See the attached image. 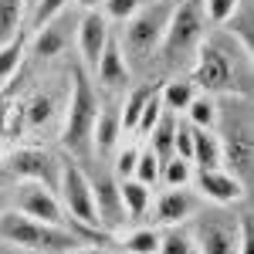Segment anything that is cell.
I'll list each match as a JSON object with an SVG mask.
<instances>
[{
	"mask_svg": "<svg viewBox=\"0 0 254 254\" xmlns=\"http://www.w3.org/2000/svg\"><path fill=\"white\" fill-rule=\"evenodd\" d=\"M109 20L102 10H85V17L78 24V51H81V64L88 68V71H95L98 58H102V51H105V44H109Z\"/></svg>",
	"mask_w": 254,
	"mask_h": 254,
	"instance_id": "obj_12",
	"label": "cell"
},
{
	"mask_svg": "<svg viewBox=\"0 0 254 254\" xmlns=\"http://www.w3.org/2000/svg\"><path fill=\"white\" fill-rule=\"evenodd\" d=\"M237 0H203V17L210 24H224V20L234 14Z\"/></svg>",
	"mask_w": 254,
	"mask_h": 254,
	"instance_id": "obj_35",
	"label": "cell"
},
{
	"mask_svg": "<svg viewBox=\"0 0 254 254\" xmlns=\"http://www.w3.org/2000/svg\"><path fill=\"white\" fill-rule=\"evenodd\" d=\"M248 51L237 48L234 38L214 34L196 44L193 61V85L207 95H248Z\"/></svg>",
	"mask_w": 254,
	"mask_h": 254,
	"instance_id": "obj_1",
	"label": "cell"
},
{
	"mask_svg": "<svg viewBox=\"0 0 254 254\" xmlns=\"http://www.w3.org/2000/svg\"><path fill=\"white\" fill-rule=\"evenodd\" d=\"M173 136H176V112H166L163 109V116H159V122L149 129V149L156 153L159 159L173 156Z\"/></svg>",
	"mask_w": 254,
	"mask_h": 254,
	"instance_id": "obj_22",
	"label": "cell"
},
{
	"mask_svg": "<svg viewBox=\"0 0 254 254\" xmlns=\"http://www.w3.org/2000/svg\"><path fill=\"white\" fill-rule=\"evenodd\" d=\"M68 254H105V251H98V248H71Z\"/></svg>",
	"mask_w": 254,
	"mask_h": 254,
	"instance_id": "obj_39",
	"label": "cell"
},
{
	"mask_svg": "<svg viewBox=\"0 0 254 254\" xmlns=\"http://www.w3.org/2000/svg\"><path fill=\"white\" fill-rule=\"evenodd\" d=\"M24 55H27L24 38H14V41H7V44H0V92L7 88V81L14 78V71L20 68Z\"/></svg>",
	"mask_w": 254,
	"mask_h": 254,
	"instance_id": "obj_25",
	"label": "cell"
},
{
	"mask_svg": "<svg viewBox=\"0 0 254 254\" xmlns=\"http://www.w3.org/2000/svg\"><path fill=\"white\" fill-rule=\"evenodd\" d=\"M119 196H122V207H126V220H139L149 210L153 190L146 183H139L136 176H129V180H119Z\"/></svg>",
	"mask_w": 254,
	"mask_h": 254,
	"instance_id": "obj_19",
	"label": "cell"
},
{
	"mask_svg": "<svg viewBox=\"0 0 254 254\" xmlns=\"http://www.w3.org/2000/svg\"><path fill=\"white\" fill-rule=\"evenodd\" d=\"M159 180H163L170 190H173V187H187V183L193 180V163L173 153V156L163 159V166H159Z\"/></svg>",
	"mask_w": 254,
	"mask_h": 254,
	"instance_id": "obj_27",
	"label": "cell"
},
{
	"mask_svg": "<svg viewBox=\"0 0 254 254\" xmlns=\"http://www.w3.org/2000/svg\"><path fill=\"white\" fill-rule=\"evenodd\" d=\"M193 196L187 193V187H173V190H166V193L156 200V220L159 224H166V227H173V224H183L187 217L193 214Z\"/></svg>",
	"mask_w": 254,
	"mask_h": 254,
	"instance_id": "obj_16",
	"label": "cell"
},
{
	"mask_svg": "<svg viewBox=\"0 0 254 254\" xmlns=\"http://www.w3.org/2000/svg\"><path fill=\"white\" fill-rule=\"evenodd\" d=\"M68 7V0H34V7H31V14H27V24H31V31H38L44 27L48 20H55Z\"/></svg>",
	"mask_w": 254,
	"mask_h": 254,
	"instance_id": "obj_31",
	"label": "cell"
},
{
	"mask_svg": "<svg viewBox=\"0 0 254 254\" xmlns=\"http://www.w3.org/2000/svg\"><path fill=\"white\" fill-rule=\"evenodd\" d=\"M193 95H196V85L190 78H173V81L163 85L159 102H163L166 112H187V105L193 102Z\"/></svg>",
	"mask_w": 254,
	"mask_h": 254,
	"instance_id": "obj_23",
	"label": "cell"
},
{
	"mask_svg": "<svg viewBox=\"0 0 254 254\" xmlns=\"http://www.w3.org/2000/svg\"><path fill=\"white\" fill-rule=\"evenodd\" d=\"M163 116V102H159V92H149L146 98V105H142V112H139V122H136V132L139 136H149V129L159 122Z\"/></svg>",
	"mask_w": 254,
	"mask_h": 254,
	"instance_id": "obj_34",
	"label": "cell"
},
{
	"mask_svg": "<svg viewBox=\"0 0 254 254\" xmlns=\"http://www.w3.org/2000/svg\"><path fill=\"white\" fill-rule=\"evenodd\" d=\"M187 122L193 129H214L217 126V102L210 95H193V102L187 105Z\"/></svg>",
	"mask_w": 254,
	"mask_h": 254,
	"instance_id": "obj_28",
	"label": "cell"
},
{
	"mask_svg": "<svg viewBox=\"0 0 254 254\" xmlns=\"http://www.w3.org/2000/svg\"><path fill=\"white\" fill-rule=\"evenodd\" d=\"M159 166H163V159L153 153V149H142L136 159V180L139 183H146V187H153V183H159Z\"/></svg>",
	"mask_w": 254,
	"mask_h": 254,
	"instance_id": "obj_32",
	"label": "cell"
},
{
	"mask_svg": "<svg viewBox=\"0 0 254 254\" xmlns=\"http://www.w3.org/2000/svg\"><path fill=\"white\" fill-rule=\"evenodd\" d=\"M196 190L207 196V200H214V203H234V200H241L244 196V183L237 180V176H231L224 166L220 170H200V173L193 176Z\"/></svg>",
	"mask_w": 254,
	"mask_h": 254,
	"instance_id": "obj_14",
	"label": "cell"
},
{
	"mask_svg": "<svg viewBox=\"0 0 254 254\" xmlns=\"http://www.w3.org/2000/svg\"><path fill=\"white\" fill-rule=\"evenodd\" d=\"M170 10H173V0H149L146 7H139L129 20H122V55L129 61V68H146L149 61L159 55V44L166 34V24H170Z\"/></svg>",
	"mask_w": 254,
	"mask_h": 254,
	"instance_id": "obj_4",
	"label": "cell"
},
{
	"mask_svg": "<svg viewBox=\"0 0 254 254\" xmlns=\"http://www.w3.org/2000/svg\"><path fill=\"white\" fill-rule=\"evenodd\" d=\"M122 139V112H119V102H105L98 105V119L95 129H92V153L98 156H109Z\"/></svg>",
	"mask_w": 254,
	"mask_h": 254,
	"instance_id": "obj_15",
	"label": "cell"
},
{
	"mask_svg": "<svg viewBox=\"0 0 254 254\" xmlns=\"http://www.w3.org/2000/svg\"><path fill=\"white\" fill-rule=\"evenodd\" d=\"M0 210H3V200H0Z\"/></svg>",
	"mask_w": 254,
	"mask_h": 254,
	"instance_id": "obj_41",
	"label": "cell"
},
{
	"mask_svg": "<svg viewBox=\"0 0 254 254\" xmlns=\"http://www.w3.org/2000/svg\"><path fill=\"white\" fill-rule=\"evenodd\" d=\"M58 200L64 214L78 224L88 237H98V214H95V193L92 180L85 176L75 159H61V176H58Z\"/></svg>",
	"mask_w": 254,
	"mask_h": 254,
	"instance_id": "obj_7",
	"label": "cell"
},
{
	"mask_svg": "<svg viewBox=\"0 0 254 254\" xmlns=\"http://www.w3.org/2000/svg\"><path fill=\"white\" fill-rule=\"evenodd\" d=\"M98 95L92 88V78L85 75V68H75L71 75V92L64 102V126H61V146L75 159L92 156V129L98 119Z\"/></svg>",
	"mask_w": 254,
	"mask_h": 254,
	"instance_id": "obj_3",
	"label": "cell"
},
{
	"mask_svg": "<svg viewBox=\"0 0 254 254\" xmlns=\"http://www.w3.org/2000/svg\"><path fill=\"white\" fill-rule=\"evenodd\" d=\"M237 254H251V224L241 220V237H237Z\"/></svg>",
	"mask_w": 254,
	"mask_h": 254,
	"instance_id": "obj_37",
	"label": "cell"
},
{
	"mask_svg": "<svg viewBox=\"0 0 254 254\" xmlns=\"http://www.w3.org/2000/svg\"><path fill=\"white\" fill-rule=\"evenodd\" d=\"M27 17V7L24 0H0V44L20 38V27Z\"/></svg>",
	"mask_w": 254,
	"mask_h": 254,
	"instance_id": "obj_24",
	"label": "cell"
},
{
	"mask_svg": "<svg viewBox=\"0 0 254 254\" xmlns=\"http://www.w3.org/2000/svg\"><path fill=\"white\" fill-rule=\"evenodd\" d=\"M129 78H132V68H129V61H126V55H122L119 41L109 38V44H105V51H102V58H98V64H95L98 88L119 95V92L129 88Z\"/></svg>",
	"mask_w": 254,
	"mask_h": 254,
	"instance_id": "obj_13",
	"label": "cell"
},
{
	"mask_svg": "<svg viewBox=\"0 0 254 254\" xmlns=\"http://www.w3.org/2000/svg\"><path fill=\"white\" fill-rule=\"evenodd\" d=\"M24 7H27V14H31V7H34V0H24Z\"/></svg>",
	"mask_w": 254,
	"mask_h": 254,
	"instance_id": "obj_40",
	"label": "cell"
},
{
	"mask_svg": "<svg viewBox=\"0 0 254 254\" xmlns=\"http://www.w3.org/2000/svg\"><path fill=\"white\" fill-rule=\"evenodd\" d=\"M149 0H102V14H105V20H129L132 14H136L139 7H146Z\"/></svg>",
	"mask_w": 254,
	"mask_h": 254,
	"instance_id": "obj_33",
	"label": "cell"
},
{
	"mask_svg": "<svg viewBox=\"0 0 254 254\" xmlns=\"http://www.w3.org/2000/svg\"><path fill=\"white\" fill-rule=\"evenodd\" d=\"M64 41H68V34H64V27H61L58 17H55V20H48L44 27L34 31V38H31V55H38V58H55V55H61Z\"/></svg>",
	"mask_w": 254,
	"mask_h": 254,
	"instance_id": "obj_21",
	"label": "cell"
},
{
	"mask_svg": "<svg viewBox=\"0 0 254 254\" xmlns=\"http://www.w3.org/2000/svg\"><path fill=\"white\" fill-rule=\"evenodd\" d=\"M55 112H58V102H55V95H51V92H48V95L41 92V95L27 98L24 105H17V112H14V116L24 119V126L38 132V129H44V126L55 119Z\"/></svg>",
	"mask_w": 254,
	"mask_h": 254,
	"instance_id": "obj_17",
	"label": "cell"
},
{
	"mask_svg": "<svg viewBox=\"0 0 254 254\" xmlns=\"http://www.w3.org/2000/svg\"><path fill=\"white\" fill-rule=\"evenodd\" d=\"M7 173L17 180H31V183H44L48 190L58 193V176H61V159L41 146H24L7 159Z\"/></svg>",
	"mask_w": 254,
	"mask_h": 254,
	"instance_id": "obj_9",
	"label": "cell"
},
{
	"mask_svg": "<svg viewBox=\"0 0 254 254\" xmlns=\"http://www.w3.org/2000/svg\"><path fill=\"white\" fill-rule=\"evenodd\" d=\"M196 241V254H237V237H241V220H224V217H203L190 231Z\"/></svg>",
	"mask_w": 254,
	"mask_h": 254,
	"instance_id": "obj_10",
	"label": "cell"
},
{
	"mask_svg": "<svg viewBox=\"0 0 254 254\" xmlns=\"http://www.w3.org/2000/svg\"><path fill=\"white\" fill-rule=\"evenodd\" d=\"M136 159H139L136 146H122L119 159H116V180H129V176L136 173Z\"/></svg>",
	"mask_w": 254,
	"mask_h": 254,
	"instance_id": "obj_36",
	"label": "cell"
},
{
	"mask_svg": "<svg viewBox=\"0 0 254 254\" xmlns=\"http://www.w3.org/2000/svg\"><path fill=\"white\" fill-rule=\"evenodd\" d=\"M92 193H95V214H98V231H116L126 220V207L119 196V180L112 173H102L98 180H92Z\"/></svg>",
	"mask_w": 254,
	"mask_h": 254,
	"instance_id": "obj_11",
	"label": "cell"
},
{
	"mask_svg": "<svg viewBox=\"0 0 254 254\" xmlns=\"http://www.w3.org/2000/svg\"><path fill=\"white\" fill-rule=\"evenodd\" d=\"M75 3H78L81 10H98L102 7V0H75Z\"/></svg>",
	"mask_w": 254,
	"mask_h": 254,
	"instance_id": "obj_38",
	"label": "cell"
},
{
	"mask_svg": "<svg viewBox=\"0 0 254 254\" xmlns=\"http://www.w3.org/2000/svg\"><path fill=\"white\" fill-rule=\"evenodd\" d=\"M156 254H196V241L187 227L173 224L166 234H159V248Z\"/></svg>",
	"mask_w": 254,
	"mask_h": 254,
	"instance_id": "obj_26",
	"label": "cell"
},
{
	"mask_svg": "<svg viewBox=\"0 0 254 254\" xmlns=\"http://www.w3.org/2000/svg\"><path fill=\"white\" fill-rule=\"evenodd\" d=\"M14 210H17V214H24V217H34V220H41V224H55V227L78 231V234L85 237V231H81L78 224L64 214L58 193H55V190H48L44 183L20 180V183H17V193H14Z\"/></svg>",
	"mask_w": 254,
	"mask_h": 254,
	"instance_id": "obj_8",
	"label": "cell"
},
{
	"mask_svg": "<svg viewBox=\"0 0 254 254\" xmlns=\"http://www.w3.org/2000/svg\"><path fill=\"white\" fill-rule=\"evenodd\" d=\"M122 248H126V254H156L159 231L156 227H139V231H132V234H126Z\"/></svg>",
	"mask_w": 254,
	"mask_h": 254,
	"instance_id": "obj_30",
	"label": "cell"
},
{
	"mask_svg": "<svg viewBox=\"0 0 254 254\" xmlns=\"http://www.w3.org/2000/svg\"><path fill=\"white\" fill-rule=\"evenodd\" d=\"M220 27H227V38H234L248 55H251V44H254V14H251V0H237L234 14L224 20Z\"/></svg>",
	"mask_w": 254,
	"mask_h": 254,
	"instance_id": "obj_18",
	"label": "cell"
},
{
	"mask_svg": "<svg viewBox=\"0 0 254 254\" xmlns=\"http://www.w3.org/2000/svg\"><path fill=\"white\" fill-rule=\"evenodd\" d=\"M149 92H153V88H136V92L126 95V105H119V112H122V136H126V132H136L139 112H142V105H146Z\"/></svg>",
	"mask_w": 254,
	"mask_h": 254,
	"instance_id": "obj_29",
	"label": "cell"
},
{
	"mask_svg": "<svg viewBox=\"0 0 254 254\" xmlns=\"http://www.w3.org/2000/svg\"><path fill=\"white\" fill-rule=\"evenodd\" d=\"M207 38V17H203V0H173L170 24L159 44V55L166 64H176L180 58L193 55L196 44Z\"/></svg>",
	"mask_w": 254,
	"mask_h": 254,
	"instance_id": "obj_6",
	"label": "cell"
},
{
	"mask_svg": "<svg viewBox=\"0 0 254 254\" xmlns=\"http://www.w3.org/2000/svg\"><path fill=\"white\" fill-rule=\"evenodd\" d=\"M190 163H196L200 170H220V139L214 129H193V153Z\"/></svg>",
	"mask_w": 254,
	"mask_h": 254,
	"instance_id": "obj_20",
	"label": "cell"
},
{
	"mask_svg": "<svg viewBox=\"0 0 254 254\" xmlns=\"http://www.w3.org/2000/svg\"><path fill=\"white\" fill-rule=\"evenodd\" d=\"M220 129V163L231 176H237L244 187H251V170H254V139H251V112L248 98H227L217 105V126Z\"/></svg>",
	"mask_w": 254,
	"mask_h": 254,
	"instance_id": "obj_2",
	"label": "cell"
},
{
	"mask_svg": "<svg viewBox=\"0 0 254 254\" xmlns=\"http://www.w3.org/2000/svg\"><path fill=\"white\" fill-rule=\"evenodd\" d=\"M0 241L24 248V251H71L81 244L78 231L55 227V224H41L34 217H24L17 210H0Z\"/></svg>",
	"mask_w": 254,
	"mask_h": 254,
	"instance_id": "obj_5",
	"label": "cell"
}]
</instances>
